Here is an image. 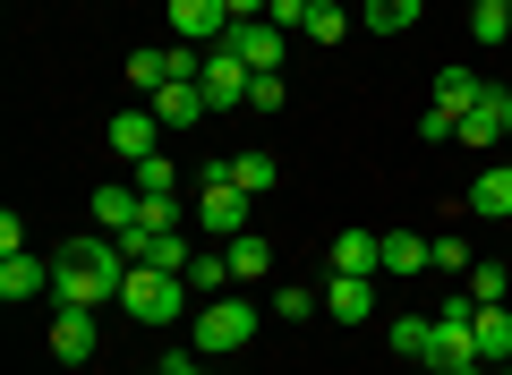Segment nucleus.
I'll list each match as a JSON object with an SVG mask.
<instances>
[{"mask_svg": "<svg viewBox=\"0 0 512 375\" xmlns=\"http://www.w3.org/2000/svg\"><path fill=\"white\" fill-rule=\"evenodd\" d=\"M128 273H137V265L111 248V231H103V239H69V248L52 256V299H60V307H111Z\"/></svg>", "mask_w": 512, "mask_h": 375, "instance_id": "obj_1", "label": "nucleus"}, {"mask_svg": "<svg viewBox=\"0 0 512 375\" xmlns=\"http://www.w3.org/2000/svg\"><path fill=\"white\" fill-rule=\"evenodd\" d=\"M256 324H265V316H256V307L239 299V290H222V299H205V307H197V324H188V350H197V358L248 350V341H256Z\"/></svg>", "mask_w": 512, "mask_h": 375, "instance_id": "obj_2", "label": "nucleus"}, {"mask_svg": "<svg viewBox=\"0 0 512 375\" xmlns=\"http://www.w3.org/2000/svg\"><path fill=\"white\" fill-rule=\"evenodd\" d=\"M188 299H197V290H188L180 273H154V265H137V273L120 282V307H128L137 324H180Z\"/></svg>", "mask_w": 512, "mask_h": 375, "instance_id": "obj_3", "label": "nucleus"}, {"mask_svg": "<svg viewBox=\"0 0 512 375\" xmlns=\"http://www.w3.org/2000/svg\"><path fill=\"white\" fill-rule=\"evenodd\" d=\"M197 188H205V197H197V222H205L214 239H239V231H248V205H256V197L231 179V162H205Z\"/></svg>", "mask_w": 512, "mask_h": 375, "instance_id": "obj_4", "label": "nucleus"}, {"mask_svg": "<svg viewBox=\"0 0 512 375\" xmlns=\"http://www.w3.org/2000/svg\"><path fill=\"white\" fill-rule=\"evenodd\" d=\"M222 52H239L256 77H282V60H291V35H282L274 18H239L231 35H222Z\"/></svg>", "mask_w": 512, "mask_h": 375, "instance_id": "obj_5", "label": "nucleus"}, {"mask_svg": "<svg viewBox=\"0 0 512 375\" xmlns=\"http://www.w3.org/2000/svg\"><path fill=\"white\" fill-rule=\"evenodd\" d=\"M197 86H205V103H214V111H239V103H248V86H256V69H248L239 52H222V43H214Z\"/></svg>", "mask_w": 512, "mask_h": 375, "instance_id": "obj_6", "label": "nucleus"}, {"mask_svg": "<svg viewBox=\"0 0 512 375\" xmlns=\"http://www.w3.org/2000/svg\"><path fill=\"white\" fill-rule=\"evenodd\" d=\"M231 0H171V35H180V43H222V35H231Z\"/></svg>", "mask_w": 512, "mask_h": 375, "instance_id": "obj_7", "label": "nucleus"}, {"mask_svg": "<svg viewBox=\"0 0 512 375\" xmlns=\"http://www.w3.org/2000/svg\"><path fill=\"white\" fill-rule=\"evenodd\" d=\"M94 341H103L94 307H60V316H52V358H60V367H86V358H94Z\"/></svg>", "mask_w": 512, "mask_h": 375, "instance_id": "obj_8", "label": "nucleus"}, {"mask_svg": "<svg viewBox=\"0 0 512 375\" xmlns=\"http://www.w3.org/2000/svg\"><path fill=\"white\" fill-rule=\"evenodd\" d=\"M461 145H478V154H487V145H512V94L487 86V103L461 111Z\"/></svg>", "mask_w": 512, "mask_h": 375, "instance_id": "obj_9", "label": "nucleus"}, {"mask_svg": "<svg viewBox=\"0 0 512 375\" xmlns=\"http://www.w3.org/2000/svg\"><path fill=\"white\" fill-rule=\"evenodd\" d=\"M470 350H478V367H512V316H504V299L470 316Z\"/></svg>", "mask_w": 512, "mask_h": 375, "instance_id": "obj_10", "label": "nucleus"}, {"mask_svg": "<svg viewBox=\"0 0 512 375\" xmlns=\"http://www.w3.org/2000/svg\"><path fill=\"white\" fill-rule=\"evenodd\" d=\"M470 214L478 222H512V162H487L470 179Z\"/></svg>", "mask_w": 512, "mask_h": 375, "instance_id": "obj_11", "label": "nucleus"}, {"mask_svg": "<svg viewBox=\"0 0 512 375\" xmlns=\"http://www.w3.org/2000/svg\"><path fill=\"white\" fill-rule=\"evenodd\" d=\"M325 265H333V273H359V282H376V273H384V239H376V231H342Z\"/></svg>", "mask_w": 512, "mask_h": 375, "instance_id": "obj_12", "label": "nucleus"}, {"mask_svg": "<svg viewBox=\"0 0 512 375\" xmlns=\"http://www.w3.org/2000/svg\"><path fill=\"white\" fill-rule=\"evenodd\" d=\"M52 290V256H0V299H43Z\"/></svg>", "mask_w": 512, "mask_h": 375, "instance_id": "obj_13", "label": "nucleus"}, {"mask_svg": "<svg viewBox=\"0 0 512 375\" xmlns=\"http://www.w3.org/2000/svg\"><path fill=\"white\" fill-rule=\"evenodd\" d=\"M325 316L367 324V316H376V282H359V273H333V282H325Z\"/></svg>", "mask_w": 512, "mask_h": 375, "instance_id": "obj_14", "label": "nucleus"}, {"mask_svg": "<svg viewBox=\"0 0 512 375\" xmlns=\"http://www.w3.org/2000/svg\"><path fill=\"white\" fill-rule=\"evenodd\" d=\"M427 103L461 120V111H478V103H487V77H478V69H436V94H427Z\"/></svg>", "mask_w": 512, "mask_h": 375, "instance_id": "obj_15", "label": "nucleus"}, {"mask_svg": "<svg viewBox=\"0 0 512 375\" xmlns=\"http://www.w3.org/2000/svg\"><path fill=\"white\" fill-rule=\"evenodd\" d=\"M154 120H163V128H205L214 103H205V86H163V94H154Z\"/></svg>", "mask_w": 512, "mask_h": 375, "instance_id": "obj_16", "label": "nucleus"}, {"mask_svg": "<svg viewBox=\"0 0 512 375\" xmlns=\"http://www.w3.org/2000/svg\"><path fill=\"white\" fill-rule=\"evenodd\" d=\"M154 128H163L154 111H120V120H111V154H120L128 171H137V162L154 154Z\"/></svg>", "mask_w": 512, "mask_h": 375, "instance_id": "obj_17", "label": "nucleus"}, {"mask_svg": "<svg viewBox=\"0 0 512 375\" xmlns=\"http://www.w3.org/2000/svg\"><path fill=\"white\" fill-rule=\"evenodd\" d=\"M427 18V0H359V26L367 35H410Z\"/></svg>", "mask_w": 512, "mask_h": 375, "instance_id": "obj_18", "label": "nucleus"}, {"mask_svg": "<svg viewBox=\"0 0 512 375\" xmlns=\"http://www.w3.org/2000/svg\"><path fill=\"white\" fill-rule=\"evenodd\" d=\"M444 367H478L470 324H453V316H436V350H427V375H444Z\"/></svg>", "mask_w": 512, "mask_h": 375, "instance_id": "obj_19", "label": "nucleus"}, {"mask_svg": "<svg viewBox=\"0 0 512 375\" xmlns=\"http://www.w3.org/2000/svg\"><path fill=\"white\" fill-rule=\"evenodd\" d=\"M222 256H231V282H265V273H274V248H265V239H256V231L222 239Z\"/></svg>", "mask_w": 512, "mask_h": 375, "instance_id": "obj_20", "label": "nucleus"}, {"mask_svg": "<svg viewBox=\"0 0 512 375\" xmlns=\"http://www.w3.org/2000/svg\"><path fill=\"white\" fill-rule=\"evenodd\" d=\"M427 265H436V248L419 231H384V273H427Z\"/></svg>", "mask_w": 512, "mask_h": 375, "instance_id": "obj_21", "label": "nucleus"}, {"mask_svg": "<svg viewBox=\"0 0 512 375\" xmlns=\"http://www.w3.org/2000/svg\"><path fill=\"white\" fill-rule=\"evenodd\" d=\"M461 290H470L478 307H495V299H504V290H512V265H504V256H478V265L461 273Z\"/></svg>", "mask_w": 512, "mask_h": 375, "instance_id": "obj_22", "label": "nucleus"}, {"mask_svg": "<svg viewBox=\"0 0 512 375\" xmlns=\"http://www.w3.org/2000/svg\"><path fill=\"white\" fill-rule=\"evenodd\" d=\"M137 179H128V188H94V222H103V231H128V222H137Z\"/></svg>", "mask_w": 512, "mask_h": 375, "instance_id": "obj_23", "label": "nucleus"}, {"mask_svg": "<svg viewBox=\"0 0 512 375\" xmlns=\"http://www.w3.org/2000/svg\"><path fill=\"white\" fill-rule=\"evenodd\" d=\"M384 341H393L402 358H427V350H436V316H393V324H384Z\"/></svg>", "mask_w": 512, "mask_h": 375, "instance_id": "obj_24", "label": "nucleus"}, {"mask_svg": "<svg viewBox=\"0 0 512 375\" xmlns=\"http://www.w3.org/2000/svg\"><path fill=\"white\" fill-rule=\"evenodd\" d=\"M231 179H239V188H248V197H265V188H274V179H282V162L265 154V145H256V154H231Z\"/></svg>", "mask_w": 512, "mask_h": 375, "instance_id": "obj_25", "label": "nucleus"}, {"mask_svg": "<svg viewBox=\"0 0 512 375\" xmlns=\"http://www.w3.org/2000/svg\"><path fill=\"white\" fill-rule=\"evenodd\" d=\"M197 299H222V282H231V256H188V273H180Z\"/></svg>", "mask_w": 512, "mask_h": 375, "instance_id": "obj_26", "label": "nucleus"}, {"mask_svg": "<svg viewBox=\"0 0 512 375\" xmlns=\"http://www.w3.org/2000/svg\"><path fill=\"white\" fill-rule=\"evenodd\" d=\"M128 179H137V197H171V188H180V171H171V154H146V162H137Z\"/></svg>", "mask_w": 512, "mask_h": 375, "instance_id": "obj_27", "label": "nucleus"}, {"mask_svg": "<svg viewBox=\"0 0 512 375\" xmlns=\"http://www.w3.org/2000/svg\"><path fill=\"white\" fill-rule=\"evenodd\" d=\"M350 35V9H342V0H316V9H308V43H342Z\"/></svg>", "mask_w": 512, "mask_h": 375, "instance_id": "obj_28", "label": "nucleus"}, {"mask_svg": "<svg viewBox=\"0 0 512 375\" xmlns=\"http://www.w3.org/2000/svg\"><path fill=\"white\" fill-rule=\"evenodd\" d=\"M154 239H171V231H146V222H128V231H111V248H120L128 265H154Z\"/></svg>", "mask_w": 512, "mask_h": 375, "instance_id": "obj_29", "label": "nucleus"}, {"mask_svg": "<svg viewBox=\"0 0 512 375\" xmlns=\"http://www.w3.org/2000/svg\"><path fill=\"white\" fill-rule=\"evenodd\" d=\"M128 86L163 94V86H171V52H137V60H128Z\"/></svg>", "mask_w": 512, "mask_h": 375, "instance_id": "obj_30", "label": "nucleus"}, {"mask_svg": "<svg viewBox=\"0 0 512 375\" xmlns=\"http://www.w3.org/2000/svg\"><path fill=\"white\" fill-rule=\"evenodd\" d=\"M470 35H478V43H504V35H512V9H504V0H487V9H470Z\"/></svg>", "mask_w": 512, "mask_h": 375, "instance_id": "obj_31", "label": "nucleus"}, {"mask_svg": "<svg viewBox=\"0 0 512 375\" xmlns=\"http://www.w3.org/2000/svg\"><path fill=\"white\" fill-rule=\"evenodd\" d=\"M316 307H325V299H316V290H299V282H282V290H274V316H282V324L316 316Z\"/></svg>", "mask_w": 512, "mask_h": 375, "instance_id": "obj_32", "label": "nucleus"}, {"mask_svg": "<svg viewBox=\"0 0 512 375\" xmlns=\"http://www.w3.org/2000/svg\"><path fill=\"white\" fill-rule=\"evenodd\" d=\"M137 222H146V231H180V197H146Z\"/></svg>", "mask_w": 512, "mask_h": 375, "instance_id": "obj_33", "label": "nucleus"}, {"mask_svg": "<svg viewBox=\"0 0 512 375\" xmlns=\"http://www.w3.org/2000/svg\"><path fill=\"white\" fill-rule=\"evenodd\" d=\"M308 9H316V0H274V9H265V18H274L282 35H308Z\"/></svg>", "mask_w": 512, "mask_h": 375, "instance_id": "obj_34", "label": "nucleus"}, {"mask_svg": "<svg viewBox=\"0 0 512 375\" xmlns=\"http://www.w3.org/2000/svg\"><path fill=\"white\" fill-rule=\"evenodd\" d=\"M282 103H291V94H282V77H256V86H248V111H282Z\"/></svg>", "mask_w": 512, "mask_h": 375, "instance_id": "obj_35", "label": "nucleus"}, {"mask_svg": "<svg viewBox=\"0 0 512 375\" xmlns=\"http://www.w3.org/2000/svg\"><path fill=\"white\" fill-rule=\"evenodd\" d=\"M419 137H427V145H444V137H461V120H453V111H436V103H427V120H419Z\"/></svg>", "mask_w": 512, "mask_h": 375, "instance_id": "obj_36", "label": "nucleus"}, {"mask_svg": "<svg viewBox=\"0 0 512 375\" xmlns=\"http://www.w3.org/2000/svg\"><path fill=\"white\" fill-rule=\"evenodd\" d=\"M154 273H188V248H180V231H171V239H154Z\"/></svg>", "mask_w": 512, "mask_h": 375, "instance_id": "obj_37", "label": "nucleus"}, {"mask_svg": "<svg viewBox=\"0 0 512 375\" xmlns=\"http://www.w3.org/2000/svg\"><path fill=\"white\" fill-rule=\"evenodd\" d=\"M470 265H478V256L461 248V239H436V273H470Z\"/></svg>", "mask_w": 512, "mask_h": 375, "instance_id": "obj_38", "label": "nucleus"}, {"mask_svg": "<svg viewBox=\"0 0 512 375\" xmlns=\"http://www.w3.org/2000/svg\"><path fill=\"white\" fill-rule=\"evenodd\" d=\"M154 375H205V358H197V350H171V358H163Z\"/></svg>", "mask_w": 512, "mask_h": 375, "instance_id": "obj_39", "label": "nucleus"}, {"mask_svg": "<svg viewBox=\"0 0 512 375\" xmlns=\"http://www.w3.org/2000/svg\"><path fill=\"white\" fill-rule=\"evenodd\" d=\"M265 9H274V0H231V18H265Z\"/></svg>", "mask_w": 512, "mask_h": 375, "instance_id": "obj_40", "label": "nucleus"}, {"mask_svg": "<svg viewBox=\"0 0 512 375\" xmlns=\"http://www.w3.org/2000/svg\"><path fill=\"white\" fill-rule=\"evenodd\" d=\"M444 375H487V367H444Z\"/></svg>", "mask_w": 512, "mask_h": 375, "instance_id": "obj_41", "label": "nucleus"}, {"mask_svg": "<svg viewBox=\"0 0 512 375\" xmlns=\"http://www.w3.org/2000/svg\"><path fill=\"white\" fill-rule=\"evenodd\" d=\"M487 375H512V367H487Z\"/></svg>", "mask_w": 512, "mask_h": 375, "instance_id": "obj_42", "label": "nucleus"}, {"mask_svg": "<svg viewBox=\"0 0 512 375\" xmlns=\"http://www.w3.org/2000/svg\"><path fill=\"white\" fill-rule=\"evenodd\" d=\"M470 9H487V0H470Z\"/></svg>", "mask_w": 512, "mask_h": 375, "instance_id": "obj_43", "label": "nucleus"}, {"mask_svg": "<svg viewBox=\"0 0 512 375\" xmlns=\"http://www.w3.org/2000/svg\"><path fill=\"white\" fill-rule=\"evenodd\" d=\"M504 9H512V0H504Z\"/></svg>", "mask_w": 512, "mask_h": 375, "instance_id": "obj_44", "label": "nucleus"}]
</instances>
